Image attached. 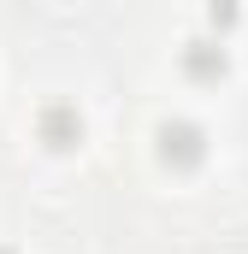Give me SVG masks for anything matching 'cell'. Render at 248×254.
<instances>
[{
	"instance_id": "obj_1",
	"label": "cell",
	"mask_w": 248,
	"mask_h": 254,
	"mask_svg": "<svg viewBox=\"0 0 248 254\" xmlns=\"http://www.w3.org/2000/svg\"><path fill=\"white\" fill-rule=\"evenodd\" d=\"M160 154H166L172 166H195V160L207 154V136L189 125V119H172V125L160 130Z\"/></svg>"
},
{
	"instance_id": "obj_2",
	"label": "cell",
	"mask_w": 248,
	"mask_h": 254,
	"mask_svg": "<svg viewBox=\"0 0 248 254\" xmlns=\"http://www.w3.org/2000/svg\"><path fill=\"white\" fill-rule=\"evenodd\" d=\"M42 136H48V148H71V142L83 136V119H77L71 107H48V113H42Z\"/></svg>"
},
{
	"instance_id": "obj_3",
	"label": "cell",
	"mask_w": 248,
	"mask_h": 254,
	"mask_svg": "<svg viewBox=\"0 0 248 254\" xmlns=\"http://www.w3.org/2000/svg\"><path fill=\"white\" fill-rule=\"evenodd\" d=\"M184 65H189V71H195V77H213V71H225V54H219L213 42H189Z\"/></svg>"
},
{
	"instance_id": "obj_4",
	"label": "cell",
	"mask_w": 248,
	"mask_h": 254,
	"mask_svg": "<svg viewBox=\"0 0 248 254\" xmlns=\"http://www.w3.org/2000/svg\"><path fill=\"white\" fill-rule=\"evenodd\" d=\"M0 254H6V249H0Z\"/></svg>"
}]
</instances>
